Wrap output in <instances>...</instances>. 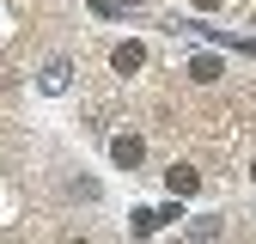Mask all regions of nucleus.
<instances>
[{
    "mask_svg": "<svg viewBox=\"0 0 256 244\" xmlns=\"http://www.w3.org/2000/svg\"><path fill=\"white\" fill-rule=\"evenodd\" d=\"M110 159H116V165H122V171H134V165H140V159H146V146H140V140H134V134H116V140H110Z\"/></svg>",
    "mask_w": 256,
    "mask_h": 244,
    "instance_id": "nucleus-1",
    "label": "nucleus"
},
{
    "mask_svg": "<svg viewBox=\"0 0 256 244\" xmlns=\"http://www.w3.org/2000/svg\"><path fill=\"white\" fill-rule=\"evenodd\" d=\"M165 183H171V196H196V190H202V171H196V165H171Z\"/></svg>",
    "mask_w": 256,
    "mask_h": 244,
    "instance_id": "nucleus-2",
    "label": "nucleus"
},
{
    "mask_svg": "<svg viewBox=\"0 0 256 244\" xmlns=\"http://www.w3.org/2000/svg\"><path fill=\"white\" fill-rule=\"evenodd\" d=\"M110 61H116V74H134L140 61H146V49H140V43H122V49H116Z\"/></svg>",
    "mask_w": 256,
    "mask_h": 244,
    "instance_id": "nucleus-3",
    "label": "nucleus"
},
{
    "mask_svg": "<svg viewBox=\"0 0 256 244\" xmlns=\"http://www.w3.org/2000/svg\"><path fill=\"white\" fill-rule=\"evenodd\" d=\"M43 92H68V61H49L43 68Z\"/></svg>",
    "mask_w": 256,
    "mask_h": 244,
    "instance_id": "nucleus-4",
    "label": "nucleus"
},
{
    "mask_svg": "<svg viewBox=\"0 0 256 244\" xmlns=\"http://www.w3.org/2000/svg\"><path fill=\"white\" fill-rule=\"evenodd\" d=\"M189 74H196V80L208 86V80H220V74H226V68H220V55H196V68H189Z\"/></svg>",
    "mask_w": 256,
    "mask_h": 244,
    "instance_id": "nucleus-5",
    "label": "nucleus"
},
{
    "mask_svg": "<svg viewBox=\"0 0 256 244\" xmlns=\"http://www.w3.org/2000/svg\"><path fill=\"white\" fill-rule=\"evenodd\" d=\"M158 226H165V220H158L152 208H140V214H134V232H158Z\"/></svg>",
    "mask_w": 256,
    "mask_h": 244,
    "instance_id": "nucleus-6",
    "label": "nucleus"
},
{
    "mask_svg": "<svg viewBox=\"0 0 256 244\" xmlns=\"http://www.w3.org/2000/svg\"><path fill=\"white\" fill-rule=\"evenodd\" d=\"M196 6H202V12H208V6H220V0H196Z\"/></svg>",
    "mask_w": 256,
    "mask_h": 244,
    "instance_id": "nucleus-7",
    "label": "nucleus"
},
{
    "mask_svg": "<svg viewBox=\"0 0 256 244\" xmlns=\"http://www.w3.org/2000/svg\"><path fill=\"white\" fill-rule=\"evenodd\" d=\"M250 177H256V165H250Z\"/></svg>",
    "mask_w": 256,
    "mask_h": 244,
    "instance_id": "nucleus-8",
    "label": "nucleus"
}]
</instances>
